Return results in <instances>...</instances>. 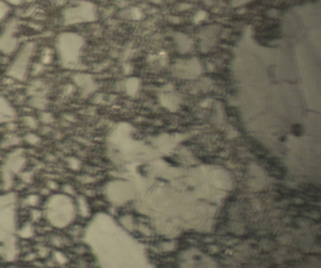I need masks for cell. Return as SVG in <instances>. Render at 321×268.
Wrapping results in <instances>:
<instances>
[{
	"label": "cell",
	"mask_w": 321,
	"mask_h": 268,
	"mask_svg": "<svg viewBox=\"0 0 321 268\" xmlns=\"http://www.w3.org/2000/svg\"><path fill=\"white\" fill-rule=\"evenodd\" d=\"M292 133L295 136H300L304 133V128L302 126L300 125H294L292 128Z\"/></svg>",
	"instance_id": "6da1fadb"
}]
</instances>
